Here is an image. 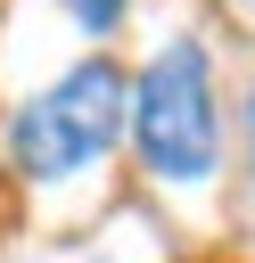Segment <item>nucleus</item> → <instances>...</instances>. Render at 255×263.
I'll return each instance as SVG.
<instances>
[{
    "mask_svg": "<svg viewBox=\"0 0 255 263\" xmlns=\"http://www.w3.org/2000/svg\"><path fill=\"white\" fill-rule=\"evenodd\" d=\"M123 132L140 140V164L156 181H206L222 156V123H214V74L197 41H165L140 82H123Z\"/></svg>",
    "mask_w": 255,
    "mask_h": 263,
    "instance_id": "obj_1",
    "label": "nucleus"
},
{
    "mask_svg": "<svg viewBox=\"0 0 255 263\" xmlns=\"http://www.w3.org/2000/svg\"><path fill=\"white\" fill-rule=\"evenodd\" d=\"M74 16H82V25H90V33H107V25H115V16H123V0H74Z\"/></svg>",
    "mask_w": 255,
    "mask_h": 263,
    "instance_id": "obj_3",
    "label": "nucleus"
},
{
    "mask_svg": "<svg viewBox=\"0 0 255 263\" xmlns=\"http://www.w3.org/2000/svg\"><path fill=\"white\" fill-rule=\"evenodd\" d=\"M123 140V74L107 58H82L74 74H58L41 99L16 107L8 123V148L33 181H66L82 164H99L107 148Z\"/></svg>",
    "mask_w": 255,
    "mask_h": 263,
    "instance_id": "obj_2",
    "label": "nucleus"
}]
</instances>
